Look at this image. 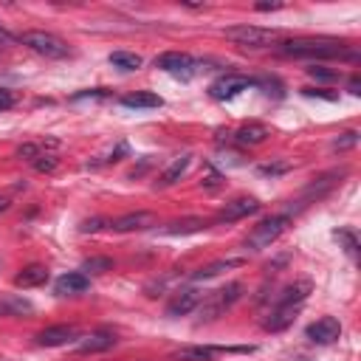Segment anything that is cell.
Instances as JSON below:
<instances>
[{
	"label": "cell",
	"instance_id": "cell-1",
	"mask_svg": "<svg viewBox=\"0 0 361 361\" xmlns=\"http://www.w3.org/2000/svg\"><path fill=\"white\" fill-rule=\"evenodd\" d=\"M280 51L285 56H302V59H336V56H347L355 59V51H350L344 43L339 40H313V37H302V40H285L280 45Z\"/></svg>",
	"mask_w": 361,
	"mask_h": 361
},
{
	"label": "cell",
	"instance_id": "cell-2",
	"mask_svg": "<svg viewBox=\"0 0 361 361\" xmlns=\"http://www.w3.org/2000/svg\"><path fill=\"white\" fill-rule=\"evenodd\" d=\"M226 40H231L234 45H243V48H268L280 40L277 28H262V25H231L226 28Z\"/></svg>",
	"mask_w": 361,
	"mask_h": 361
},
{
	"label": "cell",
	"instance_id": "cell-3",
	"mask_svg": "<svg viewBox=\"0 0 361 361\" xmlns=\"http://www.w3.org/2000/svg\"><path fill=\"white\" fill-rule=\"evenodd\" d=\"M240 296H243V285H240V282H229V285L218 288L215 293H209L203 302L198 305L200 308V322H212V319L223 316Z\"/></svg>",
	"mask_w": 361,
	"mask_h": 361
},
{
	"label": "cell",
	"instance_id": "cell-4",
	"mask_svg": "<svg viewBox=\"0 0 361 361\" xmlns=\"http://www.w3.org/2000/svg\"><path fill=\"white\" fill-rule=\"evenodd\" d=\"M288 223H291V215H271V218H265V220H262L260 226H254L251 234L246 237V249H251V251L268 249L271 243H277V240L285 234Z\"/></svg>",
	"mask_w": 361,
	"mask_h": 361
},
{
	"label": "cell",
	"instance_id": "cell-5",
	"mask_svg": "<svg viewBox=\"0 0 361 361\" xmlns=\"http://www.w3.org/2000/svg\"><path fill=\"white\" fill-rule=\"evenodd\" d=\"M23 45H28L32 51H37L40 56H48V59H63L68 56V43L63 37H56L51 32H25L23 37Z\"/></svg>",
	"mask_w": 361,
	"mask_h": 361
},
{
	"label": "cell",
	"instance_id": "cell-6",
	"mask_svg": "<svg viewBox=\"0 0 361 361\" xmlns=\"http://www.w3.org/2000/svg\"><path fill=\"white\" fill-rule=\"evenodd\" d=\"M257 79L254 76H246V74H223L220 79H215L212 85H209V96L218 99V102H226V99H234L240 96L243 90L254 87Z\"/></svg>",
	"mask_w": 361,
	"mask_h": 361
},
{
	"label": "cell",
	"instance_id": "cell-7",
	"mask_svg": "<svg viewBox=\"0 0 361 361\" xmlns=\"http://www.w3.org/2000/svg\"><path fill=\"white\" fill-rule=\"evenodd\" d=\"M156 68H161V71H167V74H175V76H192V74L200 68V63H198V59H192L189 54L167 51V54H161V56L156 59Z\"/></svg>",
	"mask_w": 361,
	"mask_h": 361
},
{
	"label": "cell",
	"instance_id": "cell-8",
	"mask_svg": "<svg viewBox=\"0 0 361 361\" xmlns=\"http://www.w3.org/2000/svg\"><path fill=\"white\" fill-rule=\"evenodd\" d=\"M257 212H260L257 198H234L218 212V223H234V220H243V218L257 215Z\"/></svg>",
	"mask_w": 361,
	"mask_h": 361
},
{
	"label": "cell",
	"instance_id": "cell-9",
	"mask_svg": "<svg viewBox=\"0 0 361 361\" xmlns=\"http://www.w3.org/2000/svg\"><path fill=\"white\" fill-rule=\"evenodd\" d=\"M203 302V293L198 288H184V291H178L172 299H169V305H167V316L178 319V316H187L192 313L198 305Z\"/></svg>",
	"mask_w": 361,
	"mask_h": 361
},
{
	"label": "cell",
	"instance_id": "cell-10",
	"mask_svg": "<svg viewBox=\"0 0 361 361\" xmlns=\"http://www.w3.org/2000/svg\"><path fill=\"white\" fill-rule=\"evenodd\" d=\"M308 339L311 342H316V344H333L339 336H342V324H339V319H333V316H324V319H316L313 324H308Z\"/></svg>",
	"mask_w": 361,
	"mask_h": 361
},
{
	"label": "cell",
	"instance_id": "cell-11",
	"mask_svg": "<svg viewBox=\"0 0 361 361\" xmlns=\"http://www.w3.org/2000/svg\"><path fill=\"white\" fill-rule=\"evenodd\" d=\"M76 339V327L74 324H54V327H45L37 333V344L40 347H63L68 342Z\"/></svg>",
	"mask_w": 361,
	"mask_h": 361
},
{
	"label": "cell",
	"instance_id": "cell-12",
	"mask_svg": "<svg viewBox=\"0 0 361 361\" xmlns=\"http://www.w3.org/2000/svg\"><path fill=\"white\" fill-rule=\"evenodd\" d=\"M153 226H156V215L153 212H130V215H122L118 220L110 223L113 231H122V234H127V231H144V229H153Z\"/></svg>",
	"mask_w": 361,
	"mask_h": 361
},
{
	"label": "cell",
	"instance_id": "cell-13",
	"mask_svg": "<svg viewBox=\"0 0 361 361\" xmlns=\"http://www.w3.org/2000/svg\"><path fill=\"white\" fill-rule=\"evenodd\" d=\"M311 293V282H293L288 288H282L274 299V308H299Z\"/></svg>",
	"mask_w": 361,
	"mask_h": 361
},
{
	"label": "cell",
	"instance_id": "cell-14",
	"mask_svg": "<svg viewBox=\"0 0 361 361\" xmlns=\"http://www.w3.org/2000/svg\"><path fill=\"white\" fill-rule=\"evenodd\" d=\"M90 288V280L87 274H82V271H71V274H63L56 282H54V291L59 296H74V293H85Z\"/></svg>",
	"mask_w": 361,
	"mask_h": 361
},
{
	"label": "cell",
	"instance_id": "cell-15",
	"mask_svg": "<svg viewBox=\"0 0 361 361\" xmlns=\"http://www.w3.org/2000/svg\"><path fill=\"white\" fill-rule=\"evenodd\" d=\"M48 282V268L45 265H25L20 274L14 277V285L17 288H37V285H45Z\"/></svg>",
	"mask_w": 361,
	"mask_h": 361
},
{
	"label": "cell",
	"instance_id": "cell-16",
	"mask_svg": "<svg viewBox=\"0 0 361 361\" xmlns=\"http://www.w3.org/2000/svg\"><path fill=\"white\" fill-rule=\"evenodd\" d=\"M296 313H299V308H274V311L268 313V319L262 322V327L271 330V333H280V330H285V327L293 324Z\"/></svg>",
	"mask_w": 361,
	"mask_h": 361
},
{
	"label": "cell",
	"instance_id": "cell-17",
	"mask_svg": "<svg viewBox=\"0 0 361 361\" xmlns=\"http://www.w3.org/2000/svg\"><path fill=\"white\" fill-rule=\"evenodd\" d=\"M189 164H192V156L189 153H184V156H178L164 172H161V178H158V187H172L175 180H180L187 175V169H189Z\"/></svg>",
	"mask_w": 361,
	"mask_h": 361
},
{
	"label": "cell",
	"instance_id": "cell-18",
	"mask_svg": "<svg viewBox=\"0 0 361 361\" xmlns=\"http://www.w3.org/2000/svg\"><path fill=\"white\" fill-rule=\"evenodd\" d=\"M265 138H268V127H265V125H257V122L243 125V127L234 133V141H237L240 147H254V144H262Z\"/></svg>",
	"mask_w": 361,
	"mask_h": 361
},
{
	"label": "cell",
	"instance_id": "cell-19",
	"mask_svg": "<svg viewBox=\"0 0 361 361\" xmlns=\"http://www.w3.org/2000/svg\"><path fill=\"white\" fill-rule=\"evenodd\" d=\"M34 305L23 296H3L0 299V316H32Z\"/></svg>",
	"mask_w": 361,
	"mask_h": 361
},
{
	"label": "cell",
	"instance_id": "cell-20",
	"mask_svg": "<svg viewBox=\"0 0 361 361\" xmlns=\"http://www.w3.org/2000/svg\"><path fill=\"white\" fill-rule=\"evenodd\" d=\"M110 347H116V336L113 333H94V336H85L76 344L79 353H105Z\"/></svg>",
	"mask_w": 361,
	"mask_h": 361
},
{
	"label": "cell",
	"instance_id": "cell-21",
	"mask_svg": "<svg viewBox=\"0 0 361 361\" xmlns=\"http://www.w3.org/2000/svg\"><path fill=\"white\" fill-rule=\"evenodd\" d=\"M246 260L243 257H229V260H218V262H212V265H206V268H200V271H195V280H212V277H218L220 271H229V268H240Z\"/></svg>",
	"mask_w": 361,
	"mask_h": 361
},
{
	"label": "cell",
	"instance_id": "cell-22",
	"mask_svg": "<svg viewBox=\"0 0 361 361\" xmlns=\"http://www.w3.org/2000/svg\"><path fill=\"white\" fill-rule=\"evenodd\" d=\"M218 353H223V347H184V350H178L172 358L175 361H212Z\"/></svg>",
	"mask_w": 361,
	"mask_h": 361
},
{
	"label": "cell",
	"instance_id": "cell-23",
	"mask_svg": "<svg viewBox=\"0 0 361 361\" xmlns=\"http://www.w3.org/2000/svg\"><path fill=\"white\" fill-rule=\"evenodd\" d=\"M122 105L130 110H149V107H161L164 99L156 94H127V96H122Z\"/></svg>",
	"mask_w": 361,
	"mask_h": 361
},
{
	"label": "cell",
	"instance_id": "cell-24",
	"mask_svg": "<svg viewBox=\"0 0 361 361\" xmlns=\"http://www.w3.org/2000/svg\"><path fill=\"white\" fill-rule=\"evenodd\" d=\"M110 65L118 68V71H138L144 65V59L133 51H113L110 54Z\"/></svg>",
	"mask_w": 361,
	"mask_h": 361
},
{
	"label": "cell",
	"instance_id": "cell-25",
	"mask_svg": "<svg viewBox=\"0 0 361 361\" xmlns=\"http://www.w3.org/2000/svg\"><path fill=\"white\" fill-rule=\"evenodd\" d=\"M206 229V220L200 218H189V220H178V223H169L167 229H161V234H195Z\"/></svg>",
	"mask_w": 361,
	"mask_h": 361
},
{
	"label": "cell",
	"instance_id": "cell-26",
	"mask_svg": "<svg viewBox=\"0 0 361 361\" xmlns=\"http://www.w3.org/2000/svg\"><path fill=\"white\" fill-rule=\"evenodd\" d=\"M110 268H113L110 257H87L82 262V274H85V271H87V274H105V271H110Z\"/></svg>",
	"mask_w": 361,
	"mask_h": 361
},
{
	"label": "cell",
	"instance_id": "cell-27",
	"mask_svg": "<svg viewBox=\"0 0 361 361\" xmlns=\"http://www.w3.org/2000/svg\"><path fill=\"white\" fill-rule=\"evenodd\" d=\"M336 240H342L350 257H355V254H358V240H355V234H353V231H347V229H339V231H336Z\"/></svg>",
	"mask_w": 361,
	"mask_h": 361
},
{
	"label": "cell",
	"instance_id": "cell-28",
	"mask_svg": "<svg viewBox=\"0 0 361 361\" xmlns=\"http://www.w3.org/2000/svg\"><path fill=\"white\" fill-rule=\"evenodd\" d=\"M308 74H311L316 82H333V79H339V71H330V68H322V65L308 68Z\"/></svg>",
	"mask_w": 361,
	"mask_h": 361
},
{
	"label": "cell",
	"instance_id": "cell-29",
	"mask_svg": "<svg viewBox=\"0 0 361 361\" xmlns=\"http://www.w3.org/2000/svg\"><path fill=\"white\" fill-rule=\"evenodd\" d=\"M34 169H37V172H54V169H56V158L40 153V156L34 158Z\"/></svg>",
	"mask_w": 361,
	"mask_h": 361
},
{
	"label": "cell",
	"instance_id": "cell-30",
	"mask_svg": "<svg viewBox=\"0 0 361 361\" xmlns=\"http://www.w3.org/2000/svg\"><path fill=\"white\" fill-rule=\"evenodd\" d=\"M355 141H358V133H355V130H347V133H342V138H336L333 149H347V147H355Z\"/></svg>",
	"mask_w": 361,
	"mask_h": 361
},
{
	"label": "cell",
	"instance_id": "cell-31",
	"mask_svg": "<svg viewBox=\"0 0 361 361\" xmlns=\"http://www.w3.org/2000/svg\"><path fill=\"white\" fill-rule=\"evenodd\" d=\"M17 156H20V158H28V161H34V158L40 156V147H37V144H23V147L17 149Z\"/></svg>",
	"mask_w": 361,
	"mask_h": 361
},
{
	"label": "cell",
	"instance_id": "cell-32",
	"mask_svg": "<svg viewBox=\"0 0 361 361\" xmlns=\"http://www.w3.org/2000/svg\"><path fill=\"white\" fill-rule=\"evenodd\" d=\"M12 105H14V94L6 87H0V110H9Z\"/></svg>",
	"mask_w": 361,
	"mask_h": 361
},
{
	"label": "cell",
	"instance_id": "cell-33",
	"mask_svg": "<svg viewBox=\"0 0 361 361\" xmlns=\"http://www.w3.org/2000/svg\"><path fill=\"white\" fill-rule=\"evenodd\" d=\"M285 169H288V164H265V167H260L262 175H280V172H285Z\"/></svg>",
	"mask_w": 361,
	"mask_h": 361
},
{
	"label": "cell",
	"instance_id": "cell-34",
	"mask_svg": "<svg viewBox=\"0 0 361 361\" xmlns=\"http://www.w3.org/2000/svg\"><path fill=\"white\" fill-rule=\"evenodd\" d=\"M102 226H105V220H102V218H94V220H85V223H82V231H99Z\"/></svg>",
	"mask_w": 361,
	"mask_h": 361
},
{
	"label": "cell",
	"instance_id": "cell-35",
	"mask_svg": "<svg viewBox=\"0 0 361 361\" xmlns=\"http://www.w3.org/2000/svg\"><path fill=\"white\" fill-rule=\"evenodd\" d=\"M87 96H90V99H94V96H105V90H102V87H94V90H85V94H76L74 99L79 102V99H87Z\"/></svg>",
	"mask_w": 361,
	"mask_h": 361
},
{
	"label": "cell",
	"instance_id": "cell-36",
	"mask_svg": "<svg viewBox=\"0 0 361 361\" xmlns=\"http://www.w3.org/2000/svg\"><path fill=\"white\" fill-rule=\"evenodd\" d=\"M282 6H285V3H257L254 9H257V12H277V9H282Z\"/></svg>",
	"mask_w": 361,
	"mask_h": 361
},
{
	"label": "cell",
	"instance_id": "cell-37",
	"mask_svg": "<svg viewBox=\"0 0 361 361\" xmlns=\"http://www.w3.org/2000/svg\"><path fill=\"white\" fill-rule=\"evenodd\" d=\"M350 94H353V96H358V94H361V79H358V76H353V79H350Z\"/></svg>",
	"mask_w": 361,
	"mask_h": 361
},
{
	"label": "cell",
	"instance_id": "cell-38",
	"mask_svg": "<svg viewBox=\"0 0 361 361\" xmlns=\"http://www.w3.org/2000/svg\"><path fill=\"white\" fill-rule=\"evenodd\" d=\"M9 203H12L9 198H0V212H6V209H9Z\"/></svg>",
	"mask_w": 361,
	"mask_h": 361
},
{
	"label": "cell",
	"instance_id": "cell-39",
	"mask_svg": "<svg viewBox=\"0 0 361 361\" xmlns=\"http://www.w3.org/2000/svg\"><path fill=\"white\" fill-rule=\"evenodd\" d=\"M0 40H3V43H9V40H12V37H9L6 32H3V28H0Z\"/></svg>",
	"mask_w": 361,
	"mask_h": 361
}]
</instances>
